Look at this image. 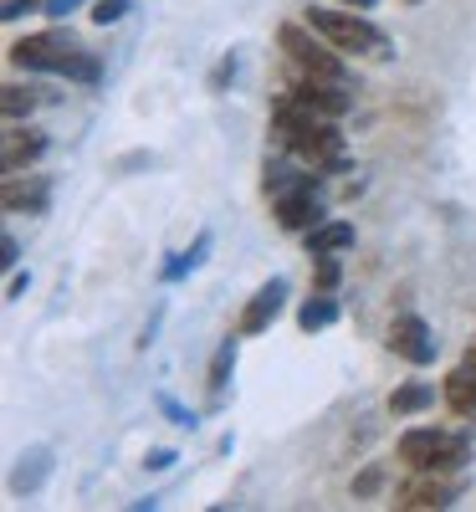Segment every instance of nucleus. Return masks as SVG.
<instances>
[{
    "mask_svg": "<svg viewBox=\"0 0 476 512\" xmlns=\"http://www.w3.org/2000/svg\"><path fill=\"white\" fill-rule=\"evenodd\" d=\"M272 139H277V149H287L292 159L323 169V175H343V169H349V149H343L338 118L313 113L308 103H297L287 93L272 108Z\"/></svg>",
    "mask_w": 476,
    "mask_h": 512,
    "instance_id": "f257e3e1",
    "label": "nucleus"
},
{
    "mask_svg": "<svg viewBox=\"0 0 476 512\" xmlns=\"http://www.w3.org/2000/svg\"><path fill=\"white\" fill-rule=\"evenodd\" d=\"M11 67L21 72H52V77H67V82H93L103 77V62L82 47L72 31H36V36H21L11 41Z\"/></svg>",
    "mask_w": 476,
    "mask_h": 512,
    "instance_id": "f03ea898",
    "label": "nucleus"
},
{
    "mask_svg": "<svg viewBox=\"0 0 476 512\" xmlns=\"http://www.w3.org/2000/svg\"><path fill=\"white\" fill-rule=\"evenodd\" d=\"M302 21H308L318 36H328L343 57H369V62H389V57H395V41H389L354 6H308V11H302Z\"/></svg>",
    "mask_w": 476,
    "mask_h": 512,
    "instance_id": "7ed1b4c3",
    "label": "nucleus"
},
{
    "mask_svg": "<svg viewBox=\"0 0 476 512\" xmlns=\"http://www.w3.org/2000/svg\"><path fill=\"white\" fill-rule=\"evenodd\" d=\"M395 456L405 472H461L471 461V441L461 431H446V425H410Z\"/></svg>",
    "mask_w": 476,
    "mask_h": 512,
    "instance_id": "20e7f679",
    "label": "nucleus"
},
{
    "mask_svg": "<svg viewBox=\"0 0 476 512\" xmlns=\"http://www.w3.org/2000/svg\"><path fill=\"white\" fill-rule=\"evenodd\" d=\"M277 47L302 77H323V82H349V62L328 36H318L308 21H282L277 26Z\"/></svg>",
    "mask_w": 476,
    "mask_h": 512,
    "instance_id": "39448f33",
    "label": "nucleus"
},
{
    "mask_svg": "<svg viewBox=\"0 0 476 512\" xmlns=\"http://www.w3.org/2000/svg\"><path fill=\"white\" fill-rule=\"evenodd\" d=\"M389 354L395 359H405V364H415V369H425V364H436V354H441V338H436V328H430L420 313H395L389 318Z\"/></svg>",
    "mask_w": 476,
    "mask_h": 512,
    "instance_id": "423d86ee",
    "label": "nucleus"
},
{
    "mask_svg": "<svg viewBox=\"0 0 476 512\" xmlns=\"http://www.w3.org/2000/svg\"><path fill=\"white\" fill-rule=\"evenodd\" d=\"M318 185H323V169H308V175H302L292 190H282V195L272 200V210H277V226H282V231H302V236H308L313 226H323Z\"/></svg>",
    "mask_w": 476,
    "mask_h": 512,
    "instance_id": "0eeeda50",
    "label": "nucleus"
},
{
    "mask_svg": "<svg viewBox=\"0 0 476 512\" xmlns=\"http://www.w3.org/2000/svg\"><path fill=\"white\" fill-rule=\"evenodd\" d=\"M456 497H461V482H456V472H410V477L395 487V507H405V512L451 507Z\"/></svg>",
    "mask_w": 476,
    "mask_h": 512,
    "instance_id": "6e6552de",
    "label": "nucleus"
},
{
    "mask_svg": "<svg viewBox=\"0 0 476 512\" xmlns=\"http://www.w3.org/2000/svg\"><path fill=\"white\" fill-rule=\"evenodd\" d=\"M52 149V139L41 134V128H26V123H6V134H0V169L6 175H26L31 164H41Z\"/></svg>",
    "mask_w": 476,
    "mask_h": 512,
    "instance_id": "1a4fd4ad",
    "label": "nucleus"
},
{
    "mask_svg": "<svg viewBox=\"0 0 476 512\" xmlns=\"http://www.w3.org/2000/svg\"><path fill=\"white\" fill-rule=\"evenodd\" d=\"M282 308H287V277H272V282H262V287L246 297V308H241V318H236V333H241V338L267 333V328L282 318Z\"/></svg>",
    "mask_w": 476,
    "mask_h": 512,
    "instance_id": "9d476101",
    "label": "nucleus"
},
{
    "mask_svg": "<svg viewBox=\"0 0 476 512\" xmlns=\"http://www.w3.org/2000/svg\"><path fill=\"white\" fill-rule=\"evenodd\" d=\"M0 205H6V216H47L52 205V180L47 175H6V190H0Z\"/></svg>",
    "mask_w": 476,
    "mask_h": 512,
    "instance_id": "9b49d317",
    "label": "nucleus"
},
{
    "mask_svg": "<svg viewBox=\"0 0 476 512\" xmlns=\"http://www.w3.org/2000/svg\"><path fill=\"white\" fill-rule=\"evenodd\" d=\"M287 98L308 103L313 113H328V118H343V113L354 108V93H349V82H323V77H302V72H297V82L287 88Z\"/></svg>",
    "mask_w": 476,
    "mask_h": 512,
    "instance_id": "f8f14e48",
    "label": "nucleus"
},
{
    "mask_svg": "<svg viewBox=\"0 0 476 512\" xmlns=\"http://www.w3.org/2000/svg\"><path fill=\"white\" fill-rule=\"evenodd\" d=\"M441 400L451 405V415H476V364L461 359V369L441 379Z\"/></svg>",
    "mask_w": 476,
    "mask_h": 512,
    "instance_id": "ddd939ff",
    "label": "nucleus"
},
{
    "mask_svg": "<svg viewBox=\"0 0 476 512\" xmlns=\"http://www.w3.org/2000/svg\"><path fill=\"white\" fill-rule=\"evenodd\" d=\"M210 246H215V236H210V231H200L185 251H175V256H169V262L159 267V282H185V277L205 262V256H210Z\"/></svg>",
    "mask_w": 476,
    "mask_h": 512,
    "instance_id": "4468645a",
    "label": "nucleus"
},
{
    "mask_svg": "<svg viewBox=\"0 0 476 512\" xmlns=\"http://www.w3.org/2000/svg\"><path fill=\"white\" fill-rule=\"evenodd\" d=\"M430 405H436V384H425V379H405L400 390L389 395V415L395 420H410V415H420Z\"/></svg>",
    "mask_w": 476,
    "mask_h": 512,
    "instance_id": "2eb2a0df",
    "label": "nucleus"
},
{
    "mask_svg": "<svg viewBox=\"0 0 476 512\" xmlns=\"http://www.w3.org/2000/svg\"><path fill=\"white\" fill-rule=\"evenodd\" d=\"M354 246V226L349 221H323L308 231V256H338Z\"/></svg>",
    "mask_w": 476,
    "mask_h": 512,
    "instance_id": "dca6fc26",
    "label": "nucleus"
},
{
    "mask_svg": "<svg viewBox=\"0 0 476 512\" xmlns=\"http://www.w3.org/2000/svg\"><path fill=\"white\" fill-rule=\"evenodd\" d=\"M236 338L241 333H231L221 349H215V359H210V369H205V384H210V400L221 405V395H226V384H231V374H236Z\"/></svg>",
    "mask_w": 476,
    "mask_h": 512,
    "instance_id": "f3484780",
    "label": "nucleus"
},
{
    "mask_svg": "<svg viewBox=\"0 0 476 512\" xmlns=\"http://www.w3.org/2000/svg\"><path fill=\"white\" fill-rule=\"evenodd\" d=\"M338 323V303H333V292H313L308 303L297 308V328L302 333H323V328H333Z\"/></svg>",
    "mask_w": 476,
    "mask_h": 512,
    "instance_id": "a211bd4d",
    "label": "nucleus"
},
{
    "mask_svg": "<svg viewBox=\"0 0 476 512\" xmlns=\"http://www.w3.org/2000/svg\"><path fill=\"white\" fill-rule=\"evenodd\" d=\"M47 466H52V451L47 446H31L16 466V477H11V492H36L41 477H47Z\"/></svg>",
    "mask_w": 476,
    "mask_h": 512,
    "instance_id": "6ab92c4d",
    "label": "nucleus"
},
{
    "mask_svg": "<svg viewBox=\"0 0 476 512\" xmlns=\"http://www.w3.org/2000/svg\"><path fill=\"white\" fill-rule=\"evenodd\" d=\"M36 103H41V93H36V88H21V82H6V88H0V113H6V123L31 118V113H36Z\"/></svg>",
    "mask_w": 476,
    "mask_h": 512,
    "instance_id": "aec40b11",
    "label": "nucleus"
},
{
    "mask_svg": "<svg viewBox=\"0 0 476 512\" xmlns=\"http://www.w3.org/2000/svg\"><path fill=\"white\" fill-rule=\"evenodd\" d=\"M338 277H343L338 256H313V292H338Z\"/></svg>",
    "mask_w": 476,
    "mask_h": 512,
    "instance_id": "412c9836",
    "label": "nucleus"
},
{
    "mask_svg": "<svg viewBox=\"0 0 476 512\" xmlns=\"http://www.w3.org/2000/svg\"><path fill=\"white\" fill-rule=\"evenodd\" d=\"M128 11H134V0H93V26H118Z\"/></svg>",
    "mask_w": 476,
    "mask_h": 512,
    "instance_id": "4be33fe9",
    "label": "nucleus"
},
{
    "mask_svg": "<svg viewBox=\"0 0 476 512\" xmlns=\"http://www.w3.org/2000/svg\"><path fill=\"white\" fill-rule=\"evenodd\" d=\"M159 410H164L169 420H175V425H185V431H195V425H200V415H195V410H185L175 395H159Z\"/></svg>",
    "mask_w": 476,
    "mask_h": 512,
    "instance_id": "5701e85b",
    "label": "nucleus"
},
{
    "mask_svg": "<svg viewBox=\"0 0 476 512\" xmlns=\"http://www.w3.org/2000/svg\"><path fill=\"white\" fill-rule=\"evenodd\" d=\"M384 487V466H364V472L354 477V497H374Z\"/></svg>",
    "mask_w": 476,
    "mask_h": 512,
    "instance_id": "b1692460",
    "label": "nucleus"
},
{
    "mask_svg": "<svg viewBox=\"0 0 476 512\" xmlns=\"http://www.w3.org/2000/svg\"><path fill=\"white\" fill-rule=\"evenodd\" d=\"M47 6V0H6V6H0V21H21L26 11H41Z\"/></svg>",
    "mask_w": 476,
    "mask_h": 512,
    "instance_id": "393cba45",
    "label": "nucleus"
},
{
    "mask_svg": "<svg viewBox=\"0 0 476 512\" xmlns=\"http://www.w3.org/2000/svg\"><path fill=\"white\" fill-rule=\"evenodd\" d=\"M175 461H180V456L169 451V446H159V451H149V456H144V466H149V472H169Z\"/></svg>",
    "mask_w": 476,
    "mask_h": 512,
    "instance_id": "a878e982",
    "label": "nucleus"
},
{
    "mask_svg": "<svg viewBox=\"0 0 476 512\" xmlns=\"http://www.w3.org/2000/svg\"><path fill=\"white\" fill-rule=\"evenodd\" d=\"M231 77H236V57H226L221 67H215V72H210V88H226V82H231Z\"/></svg>",
    "mask_w": 476,
    "mask_h": 512,
    "instance_id": "bb28decb",
    "label": "nucleus"
},
{
    "mask_svg": "<svg viewBox=\"0 0 476 512\" xmlns=\"http://www.w3.org/2000/svg\"><path fill=\"white\" fill-rule=\"evenodd\" d=\"M0 251H6V256H0L6 267H16V262H21V241H16V236H6V241H0Z\"/></svg>",
    "mask_w": 476,
    "mask_h": 512,
    "instance_id": "cd10ccee",
    "label": "nucleus"
},
{
    "mask_svg": "<svg viewBox=\"0 0 476 512\" xmlns=\"http://www.w3.org/2000/svg\"><path fill=\"white\" fill-rule=\"evenodd\" d=\"M67 11H77V0H47V16H67Z\"/></svg>",
    "mask_w": 476,
    "mask_h": 512,
    "instance_id": "c85d7f7f",
    "label": "nucleus"
},
{
    "mask_svg": "<svg viewBox=\"0 0 476 512\" xmlns=\"http://www.w3.org/2000/svg\"><path fill=\"white\" fill-rule=\"evenodd\" d=\"M338 6H354V11H374L379 0H338Z\"/></svg>",
    "mask_w": 476,
    "mask_h": 512,
    "instance_id": "c756f323",
    "label": "nucleus"
},
{
    "mask_svg": "<svg viewBox=\"0 0 476 512\" xmlns=\"http://www.w3.org/2000/svg\"><path fill=\"white\" fill-rule=\"evenodd\" d=\"M466 364H476V344H466Z\"/></svg>",
    "mask_w": 476,
    "mask_h": 512,
    "instance_id": "7c9ffc66",
    "label": "nucleus"
},
{
    "mask_svg": "<svg viewBox=\"0 0 476 512\" xmlns=\"http://www.w3.org/2000/svg\"><path fill=\"white\" fill-rule=\"evenodd\" d=\"M405 6H420V0H405Z\"/></svg>",
    "mask_w": 476,
    "mask_h": 512,
    "instance_id": "2f4dec72",
    "label": "nucleus"
}]
</instances>
